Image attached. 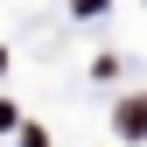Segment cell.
<instances>
[{"label": "cell", "instance_id": "obj_1", "mask_svg": "<svg viewBox=\"0 0 147 147\" xmlns=\"http://www.w3.org/2000/svg\"><path fill=\"white\" fill-rule=\"evenodd\" d=\"M119 133H147V91L119 105Z\"/></svg>", "mask_w": 147, "mask_h": 147}, {"label": "cell", "instance_id": "obj_2", "mask_svg": "<svg viewBox=\"0 0 147 147\" xmlns=\"http://www.w3.org/2000/svg\"><path fill=\"white\" fill-rule=\"evenodd\" d=\"M21 147H49V140H42V133H35V126H28V133H21Z\"/></svg>", "mask_w": 147, "mask_h": 147}, {"label": "cell", "instance_id": "obj_3", "mask_svg": "<svg viewBox=\"0 0 147 147\" xmlns=\"http://www.w3.org/2000/svg\"><path fill=\"white\" fill-rule=\"evenodd\" d=\"M0 63H7V56H0Z\"/></svg>", "mask_w": 147, "mask_h": 147}]
</instances>
